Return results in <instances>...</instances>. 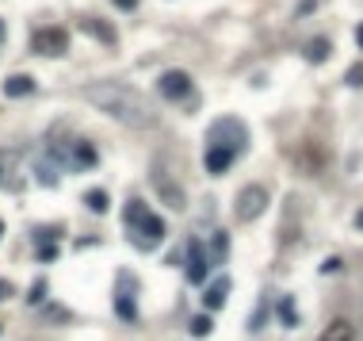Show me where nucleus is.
<instances>
[{
  "label": "nucleus",
  "mask_w": 363,
  "mask_h": 341,
  "mask_svg": "<svg viewBox=\"0 0 363 341\" xmlns=\"http://www.w3.org/2000/svg\"><path fill=\"white\" fill-rule=\"evenodd\" d=\"M84 100L92 104L96 111L111 116L115 123L134 127V131H149L157 127V111L149 104V96L134 84H119V81H96L84 89Z\"/></svg>",
  "instance_id": "obj_1"
},
{
  "label": "nucleus",
  "mask_w": 363,
  "mask_h": 341,
  "mask_svg": "<svg viewBox=\"0 0 363 341\" xmlns=\"http://www.w3.org/2000/svg\"><path fill=\"white\" fill-rule=\"evenodd\" d=\"M206 146H222V150H230V154H241L248 146L245 123H241L237 116L215 119V123H210V131H206Z\"/></svg>",
  "instance_id": "obj_2"
},
{
  "label": "nucleus",
  "mask_w": 363,
  "mask_h": 341,
  "mask_svg": "<svg viewBox=\"0 0 363 341\" xmlns=\"http://www.w3.org/2000/svg\"><path fill=\"white\" fill-rule=\"evenodd\" d=\"M268 203H272V192H268L264 184H245V188L237 192V200H233V215H237L241 223H253V219H260L268 211Z\"/></svg>",
  "instance_id": "obj_3"
},
{
  "label": "nucleus",
  "mask_w": 363,
  "mask_h": 341,
  "mask_svg": "<svg viewBox=\"0 0 363 341\" xmlns=\"http://www.w3.org/2000/svg\"><path fill=\"white\" fill-rule=\"evenodd\" d=\"M126 230H130V241L138 246V250H153V246L165 241L168 226H165V219H157L153 211H146V215H141L134 226H126Z\"/></svg>",
  "instance_id": "obj_4"
},
{
  "label": "nucleus",
  "mask_w": 363,
  "mask_h": 341,
  "mask_svg": "<svg viewBox=\"0 0 363 341\" xmlns=\"http://www.w3.org/2000/svg\"><path fill=\"white\" fill-rule=\"evenodd\" d=\"M31 50L42 54V58H61L69 50V31L66 27H42V31H35Z\"/></svg>",
  "instance_id": "obj_5"
},
{
  "label": "nucleus",
  "mask_w": 363,
  "mask_h": 341,
  "mask_svg": "<svg viewBox=\"0 0 363 341\" xmlns=\"http://www.w3.org/2000/svg\"><path fill=\"white\" fill-rule=\"evenodd\" d=\"M149 181H153L157 196L168 203V208H176V211H180L184 203H188V196H184V184H176V181H173V176H168L161 165H153V169H149Z\"/></svg>",
  "instance_id": "obj_6"
},
{
  "label": "nucleus",
  "mask_w": 363,
  "mask_h": 341,
  "mask_svg": "<svg viewBox=\"0 0 363 341\" xmlns=\"http://www.w3.org/2000/svg\"><path fill=\"white\" fill-rule=\"evenodd\" d=\"M157 92L165 96V100H188L191 96V77L184 73V69H168V73H161Z\"/></svg>",
  "instance_id": "obj_7"
},
{
  "label": "nucleus",
  "mask_w": 363,
  "mask_h": 341,
  "mask_svg": "<svg viewBox=\"0 0 363 341\" xmlns=\"http://www.w3.org/2000/svg\"><path fill=\"white\" fill-rule=\"evenodd\" d=\"M206 265H210V253L199 238H188V280L191 284H203L206 280Z\"/></svg>",
  "instance_id": "obj_8"
},
{
  "label": "nucleus",
  "mask_w": 363,
  "mask_h": 341,
  "mask_svg": "<svg viewBox=\"0 0 363 341\" xmlns=\"http://www.w3.org/2000/svg\"><path fill=\"white\" fill-rule=\"evenodd\" d=\"M99 154L88 138H73V150H69V169H96Z\"/></svg>",
  "instance_id": "obj_9"
},
{
  "label": "nucleus",
  "mask_w": 363,
  "mask_h": 341,
  "mask_svg": "<svg viewBox=\"0 0 363 341\" xmlns=\"http://www.w3.org/2000/svg\"><path fill=\"white\" fill-rule=\"evenodd\" d=\"M233 158H237V154L222 150V146H206V154H203V165H206V173H210V176H222L226 169L233 165Z\"/></svg>",
  "instance_id": "obj_10"
},
{
  "label": "nucleus",
  "mask_w": 363,
  "mask_h": 341,
  "mask_svg": "<svg viewBox=\"0 0 363 341\" xmlns=\"http://www.w3.org/2000/svg\"><path fill=\"white\" fill-rule=\"evenodd\" d=\"M77 27H81V31H88V35H96L99 42H108V46H115V27H111L108 19H96V16H81V19H77Z\"/></svg>",
  "instance_id": "obj_11"
},
{
  "label": "nucleus",
  "mask_w": 363,
  "mask_h": 341,
  "mask_svg": "<svg viewBox=\"0 0 363 341\" xmlns=\"http://www.w3.org/2000/svg\"><path fill=\"white\" fill-rule=\"evenodd\" d=\"M230 288H233V284H230V276H218V280L203 291L206 311H218V307H222V303H226V295H230Z\"/></svg>",
  "instance_id": "obj_12"
},
{
  "label": "nucleus",
  "mask_w": 363,
  "mask_h": 341,
  "mask_svg": "<svg viewBox=\"0 0 363 341\" xmlns=\"http://www.w3.org/2000/svg\"><path fill=\"white\" fill-rule=\"evenodd\" d=\"M31 92H35V77L31 73H16V77H8V81H4V96H8V100L31 96Z\"/></svg>",
  "instance_id": "obj_13"
},
{
  "label": "nucleus",
  "mask_w": 363,
  "mask_h": 341,
  "mask_svg": "<svg viewBox=\"0 0 363 341\" xmlns=\"http://www.w3.org/2000/svg\"><path fill=\"white\" fill-rule=\"evenodd\" d=\"M329 54H333V42L322 39V35L306 42V62H310V66H322V62H329Z\"/></svg>",
  "instance_id": "obj_14"
},
{
  "label": "nucleus",
  "mask_w": 363,
  "mask_h": 341,
  "mask_svg": "<svg viewBox=\"0 0 363 341\" xmlns=\"http://www.w3.org/2000/svg\"><path fill=\"white\" fill-rule=\"evenodd\" d=\"M115 311H119V318L123 322H138V307H134V295H130V288H119L115 291Z\"/></svg>",
  "instance_id": "obj_15"
},
{
  "label": "nucleus",
  "mask_w": 363,
  "mask_h": 341,
  "mask_svg": "<svg viewBox=\"0 0 363 341\" xmlns=\"http://www.w3.org/2000/svg\"><path fill=\"white\" fill-rule=\"evenodd\" d=\"M84 208H88V211H96V215H104V211L111 208L108 192H104V188H92V192H84Z\"/></svg>",
  "instance_id": "obj_16"
},
{
  "label": "nucleus",
  "mask_w": 363,
  "mask_h": 341,
  "mask_svg": "<svg viewBox=\"0 0 363 341\" xmlns=\"http://www.w3.org/2000/svg\"><path fill=\"white\" fill-rule=\"evenodd\" d=\"M275 307H279V322L287 326V330H295V326H298V311H295V299H291V295H279V303H275Z\"/></svg>",
  "instance_id": "obj_17"
},
{
  "label": "nucleus",
  "mask_w": 363,
  "mask_h": 341,
  "mask_svg": "<svg viewBox=\"0 0 363 341\" xmlns=\"http://www.w3.org/2000/svg\"><path fill=\"white\" fill-rule=\"evenodd\" d=\"M206 253H210V261H218V265H222V261H230V238H226V234L218 230V234H215V241H210V250H206Z\"/></svg>",
  "instance_id": "obj_18"
},
{
  "label": "nucleus",
  "mask_w": 363,
  "mask_h": 341,
  "mask_svg": "<svg viewBox=\"0 0 363 341\" xmlns=\"http://www.w3.org/2000/svg\"><path fill=\"white\" fill-rule=\"evenodd\" d=\"M322 338L325 341H344V338H352V326H348V322H333V326H325Z\"/></svg>",
  "instance_id": "obj_19"
},
{
  "label": "nucleus",
  "mask_w": 363,
  "mask_h": 341,
  "mask_svg": "<svg viewBox=\"0 0 363 341\" xmlns=\"http://www.w3.org/2000/svg\"><path fill=\"white\" fill-rule=\"evenodd\" d=\"M146 211H149V208H146L141 200H130V203H126V211H123V223H126V226H134L141 215H146Z\"/></svg>",
  "instance_id": "obj_20"
},
{
  "label": "nucleus",
  "mask_w": 363,
  "mask_h": 341,
  "mask_svg": "<svg viewBox=\"0 0 363 341\" xmlns=\"http://www.w3.org/2000/svg\"><path fill=\"white\" fill-rule=\"evenodd\" d=\"M210 330H215V318H206V315H195V318H191V333H195V338H206Z\"/></svg>",
  "instance_id": "obj_21"
},
{
  "label": "nucleus",
  "mask_w": 363,
  "mask_h": 341,
  "mask_svg": "<svg viewBox=\"0 0 363 341\" xmlns=\"http://www.w3.org/2000/svg\"><path fill=\"white\" fill-rule=\"evenodd\" d=\"M46 288H50L46 280H35V284H31V291H27V303H35V307H39V303L46 299Z\"/></svg>",
  "instance_id": "obj_22"
},
{
  "label": "nucleus",
  "mask_w": 363,
  "mask_h": 341,
  "mask_svg": "<svg viewBox=\"0 0 363 341\" xmlns=\"http://www.w3.org/2000/svg\"><path fill=\"white\" fill-rule=\"evenodd\" d=\"M264 322H268V299H260V307H256V315H253V322H248V330H264Z\"/></svg>",
  "instance_id": "obj_23"
},
{
  "label": "nucleus",
  "mask_w": 363,
  "mask_h": 341,
  "mask_svg": "<svg viewBox=\"0 0 363 341\" xmlns=\"http://www.w3.org/2000/svg\"><path fill=\"white\" fill-rule=\"evenodd\" d=\"M35 176H39L42 184H58V176H54V169H50V161H39V165H35Z\"/></svg>",
  "instance_id": "obj_24"
},
{
  "label": "nucleus",
  "mask_w": 363,
  "mask_h": 341,
  "mask_svg": "<svg viewBox=\"0 0 363 341\" xmlns=\"http://www.w3.org/2000/svg\"><path fill=\"white\" fill-rule=\"evenodd\" d=\"M61 234H66L61 226H46V230H35V241H58Z\"/></svg>",
  "instance_id": "obj_25"
},
{
  "label": "nucleus",
  "mask_w": 363,
  "mask_h": 341,
  "mask_svg": "<svg viewBox=\"0 0 363 341\" xmlns=\"http://www.w3.org/2000/svg\"><path fill=\"white\" fill-rule=\"evenodd\" d=\"M39 261H58V246L54 241H39Z\"/></svg>",
  "instance_id": "obj_26"
},
{
  "label": "nucleus",
  "mask_w": 363,
  "mask_h": 341,
  "mask_svg": "<svg viewBox=\"0 0 363 341\" xmlns=\"http://www.w3.org/2000/svg\"><path fill=\"white\" fill-rule=\"evenodd\" d=\"M46 322H69V311L66 307H46Z\"/></svg>",
  "instance_id": "obj_27"
},
{
  "label": "nucleus",
  "mask_w": 363,
  "mask_h": 341,
  "mask_svg": "<svg viewBox=\"0 0 363 341\" xmlns=\"http://www.w3.org/2000/svg\"><path fill=\"white\" fill-rule=\"evenodd\" d=\"M348 84H352V89H363V66H352L348 69V77H344Z\"/></svg>",
  "instance_id": "obj_28"
},
{
  "label": "nucleus",
  "mask_w": 363,
  "mask_h": 341,
  "mask_svg": "<svg viewBox=\"0 0 363 341\" xmlns=\"http://www.w3.org/2000/svg\"><path fill=\"white\" fill-rule=\"evenodd\" d=\"M314 8H317V0H302L295 16H298V19H302V16H314Z\"/></svg>",
  "instance_id": "obj_29"
},
{
  "label": "nucleus",
  "mask_w": 363,
  "mask_h": 341,
  "mask_svg": "<svg viewBox=\"0 0 363 341\" xmlns=\"http://www.w3.org/2000/svg\"><path fill=\"white\" fill-rule=\"evenodd\" d=\"M111 4H115V8H123V12H134V8H138V0H111Z\"/></svg>",
  "instance_id": "obj_30"
},
{
  "label": "nucleus",
  "mask_w": 363,
  "mask_h": 341,
  "mask_svg": "<svg viewBox=\"0 0 363 341\" xmlns=\"http://www.w3.org/2000/svg\"><path fill=\"white\" fill-rule=\"evenodd\" d=\"M322 273H340V257H333V261H325V265H322Z\"/></svg>",
  "instance_id": "obj_31"
},
{
  "label": "nucleus",
  "mask_w": 363,
  "mask_h": 341,
  "mask_svg": "<svg viewBox=\"0 0 363 341\" xmlns=\"http://www.w3.org/2000/svg\"><path fill=\"white\" fill-rule=\"evenodd\" d=\"M12 291H16V288H12L8 280H0V299H12Z\"/></svg>",
  "instance_id": "obj_32"
},
{
  "label": "nucleus",
  "mask_w": 363,
  "mask_h": 341,
  "mask_svg": "<svg viewBox=\"0 0 363 341\" xmlns=\"http://www.w3.org/2000/svg\"><path fill=\"white\" fill-rule=\"evenodd\" d=\"M8 161H12L8 154H0V181H4V176H8Z\"/></svg>",
  "instance_id": "obj_33"
},
{
  "label": "nucleus",
  "mask_w": 363,
  "mask_h": 341,
  "mask_svg": "<svg viewBox=\"0 0 363 341\" xmlns=\"http://www.w3.org/2000/svg\"><path fill=\"white\" fill-rule=\"evenodd\" d=\"M355 46H360V50H363V24L355 27Z\"/></svg>",
  "instance_id": "obj_34"
},
{
  "label": "nucleus",
  "mask_w": 363,
  "mask_h": 341,
  "mask_svg": "<svg viewBox=\"0 0 363 341\" xmlns=\"http://www.w3.org/2000/svg\"><path fill=\"white\" fill-rule=\"evenodd\" d=\"M355 230H363V208L355 211Z\"/></svg>",
  "instance_id": "obj_35"
},
{
  "label": "nucleus",
  "mask_w": 363,
  "mask_h": 341,
  "mask_svg": "<svg viewBox=\"0 0 363 341\" xmlns=\"http://www.w3.org/2000/svg\"><path fill=\"white\" fill-rule=\"evenodd\" d=\"M4 39H8V27L0 24V46H4Z\"/></svg>",
  "instance_id": "obj_36"
},
{
  "label": "nucleus",
  "mask_w": 363,
  "mask_h": 341,
  "mask_svg": "<svg viewBox=\"0 0 363 341\" xmlns=\"http://www.w3.org/2000/svg\"><path fill=\"white\" fill-rule=\"evenodd\" d=\"M0 238H4V219H0Z\"/></svg>",
  "instance_id": "obj_37"
}]
</instances>
